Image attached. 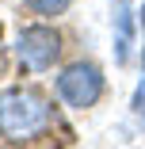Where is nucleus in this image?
<instances>
[{
	"label": "nucleus",
	"mask_w": 145,
	"mask_h": 149,
	"mask_svg": "<svg viewBox=\"0 0 145 149\" xmlns=\"http://www.w3.org/2000/svg\"><path fill=\"white\" fill-rule=\"evenodd\" d=\"M50 130V103L35 88H4L0 92V138L35 141Z\"/></svg>",
	"instance_id": "obj_1"
},
{
	"label": "nucleus",
	"mask_w": 145,
	"mask_h": 149,
	"mask_svg": "<svg viewBox=\"0 0 145 149\" xmlns=\"http://www.w3.org/2000/svg\"><path fill=\"white\" fill-rule=\"evenodd\" d=\"M53 92H57V100H61L65 107L88 111V107H96L99 96H103V73H99V65H92V61H73V65H65L61 73H57Z\"/></svg>",
	"instance_id": "obj_2"
},
{
	"label": "nucleus",
	"mask_w": 145,
	"mask_h": 149,
	"mask_svg": "<svg viewBox=\"0 0 145 149\" xmlns=\"http://www.w3.org/2000/svg\"><path fill=\"white\" fill-rule=\"evenodd\" d=\"M15 54H19V61L31 73H46V69H53L57 57H61V35H57L53 27H46V23H31V27L19 31Z\"/></svg>",
	"instance_id": "obj_3"
},
{
	"label": "nucleus",
	"mask_w": 145,
	"mask_h": 149,
	"mask_svg": "<svg viewBox=\"0 0 145 149\" xmlns=\"http://www.w3.org/2000/svg\"><path fill=\"white\" fill-rule=\"evenodd\" d=\"M114 61L126 65L130 61V50H134V12H130V0H114Z\"/></svg>",
	"instance_id": "obj_4"
},
{
	"label": "nucleus",
	"mask_w": 145,
	"mask_h": 149,
	"mask_svg": "<svg viewBox=\"0 0 145 149\" xmlns=\"http://www.w3.org/2000/svg\"><path fill=\"white\" fill-rule=\"evenodd\" d=\"M23 4L31 8L35 15H61V12H69L73 0H23Z\"/></svg>",
	"instance_id": "obj_5"
},
{
	"label": "nucleus",
	"mask_w": 145,
	"mask_h": 149,
	"mask_svg": "<svg viewBox=\"0 0 145 149\" xmlns=\"http://www.w3.org/2000/svg\"><path fill=\"white\" fill-rule=\"evenodd\" d=\"M134 115H137L141 123H145V80L137 84V92H134Z\"/></svg>",
	"instance_id": "obj_6"
},
{
	"label": "nucleus",
	"mask_w": 145,
	"mask_h": 149,
	"mask_svg": "<svg viewBox=\"0 0 145 149\" xmlns=\"http://www.w3.org/2000/svg\"><path fill=\"white\" fill-rule=\"evenodd\" d=\"M137 19H141V31H145V4H141V15H137Z\"/></svg>",
	"instance_id": "obj_7"
}]
</instances>
